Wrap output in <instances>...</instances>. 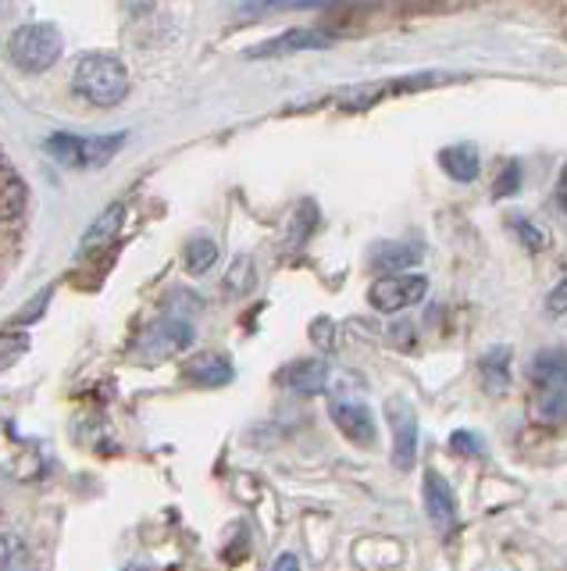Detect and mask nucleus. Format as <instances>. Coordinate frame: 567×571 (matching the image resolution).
Masks as SVG:
<instances>
[{
    "label": "nucleus",
    "instance_id": "20",
    "mask_svg": "<svg viewBox=\"0 0 567 571\" xmlns=\"http://www.w3.org/2000/svg\"><path fill=\"white\" fill-rule=\"evenodd\" d=\"M0 571H37L29 547L11 532H0Z\"/></svg>",
    "mask_w": 567,
    "mask_h": 571
},
{
    "label": "nucleus",
    "instance_id": "4",
    "mask_svg": "<svg viewBox=\"0 0 567 571\" xmlns=\"http://www.w3.org/2000/svg\"><path fill=\"white\" fill-rule=\"evenodd\" d=\"M428 293V279L425 276H382L371 282L368 290V304L382 314H397L404 308H415L418 300Z\"/></svg>",
    "mask_w": 567,
    "mask_h": 571
},
{
    "label": "nucleus",
    "instance_id": "7",
    "mask_svg": "<svg viewBox=\"0 0 567 571\" xmlns=\"http://www.w3.org/2000/svg\"><path fill=\"white\" fill-rule=\"evenodd\" d=\"M528 379L536 390H567V347H543L528 361Z\"/></svg>",
    "mask_w": 567,
    "mask_h": 571
},
{
    "label": "nucleus",
    "instance_id": "30",
    "mask_svg": "<svg viewBox=\"0 0 567 571\" xmlns=\"http://www.w3.org/2000/svg\"><path fill=\"white\" fill-rule=\"evenodd\" d=\"M557 204H560V211L567 214V164H564L560 182H557Z\"/></svg>",
    "mask_w": 567,
    "mask_h": 571
},
{
    "label": "nucleus",
    "instance_id": "29",
    "mask_svg": "<svg viewBox=\"0 0 567 571\" xmlns=\"http://www.w3.org/2000/svg\"><path fill=\"white\" fill-rule=\"evenodd\" d=\"M271 571H300V561L294 558V553H282L279 561H275V568Z\"/></svg>",
    "mask_w": 567,
    "mask_h": 571
},
{
    "label": "nucleus",
    "instance_id": "19",
    "mask_svg": "<svg viewBox=\"0 0 567 571\" xmlns=\"http://www.w3.org/2000/svg\"><path fill=\"white\" fill-rule=\"evenodd\" d=\"M182 261H186V272L189 276H203L211 272V264L218 261V243L208 237H193L182 250Z\"/></svg>",
    "mask_w": 567,
    "mask_h": 571
},
{
    "label": "nucleus",
    "instance_id": "21",
    "mask_svg": "<svg viewBox=\"0 0 567 571\" xmlns=\"http://www.w3.org/2000/svg\"><path fill=\"white\" fill-rule=\"evenodd\" d=\"M29 350V335L22 329H4L0 332V372L11 368Z\"/></svg>",
    "mask_w": 567,
    "mask_h": 571
},
{
    "label": "nucleus",
    "instance_id": "13",
    "mask_svg": "<svg viewBox=\"0 0 567 571\" xmlns=\"http://www.w3.org/2000/svg\"><path fill=\"white\" fill-rule=\"evenodd\" d=\"M122 222H126V204H111L90 229H86L82 247H79V250H82V258H90V254H100V250H108V247L118 240V232H122Z\"/></svg>",
    "mask_w": 567,
    "mask_h": 571
},
{
    "label": "nucleus",
    "instance_id": "24",
    "mask_svg": "<svg viewBox=\"0 0 567 571\" xmlns=\"http://www.w3.org/2000/svg\"><path fill=\"white\" fill-rule=\"evenodd\" d=\"M450 450L460 453V458H486V440L471 429H457L450 435Z\"/></svg>",
    "mask_w": 567,
    "mask_h": 571
},
{
    "label": "nucleus",
    "instance_id": "2",
    "mask_svg": "<svg viewBox=\"0 0 567 571\" xmlns=\"http://www.w3.org/2000/svg\"><path fill=\"white\" fill-rule=\"evenodd\" d=\"M8 58L22 72H47L61 58V32L47 22L14 29L8 40Z\"/></svg>",
    "mask_w": 567,
    "mask_h": 571
},
{
    "label": "nucleus",
    "instance_id": "27",
    "mask_svg": "<svg viewBox=\"0 0 567 571\" xmlns=\"http://www.w3.org/2000/svg\"><path fill=\"white\" fill-rule=\"evenodd\" d=\"M332 340H336V325L329 322V318H318V322L311 325V343L318 350H332Z\"/></svg>",
    "mask_w": 567,
    "mask_h": 571
},
{
    "label": "nucleus",
    "instance_id": "1",
    "mask_svg": "<svg viewBox=\"0 0 567 571\" xmlns=\"http://www.w3.org/2000/svg\"><path fill=\"white\" fill-rule=\"evenodd\" d=\"M72 87L86 104L115 108V104H122L129 93V72H126V64L111 54H86L76 64Z\"/></svg>",
    "mask_w": 567,
    "mask_h": 571
},
{
    "label": "nucleus",
    "instance_id": "6",
    "mask_svg": "<svg viewBox=\"0 0 567 571\" xmlns=\"http://www.w3.org/2000/svg\"><path fill=\"white\" fill-rule=\"evenodd\" d=\"M421 497H425V511L432 518V525L439 532H450L457 529V497L450 490V482H446L436 468H428L425 479H421Z\"/></svg>",
    "mask_w": 567,
    "mask_h": 571
},
{
    "label": "nucleus",
    "instance_id": "10",
    "mask_svg": "<svg viewBox=\"0 0 567 571\" xmlns=\"http://www.w3.org/2000/svg\"><path fill=\"white\" fill-rule=\"evenodd\" d=\"M336 429L347 435L357 447H375V418L365 404H347V400H336L329 408Z\"/></svg>",
    "mask_w": 567,
    "mask_h": 571
},
{
    "label": "nucleus",
    "instance_id": "16",
    "mask_svg": "<svg viewBox=\"0 0 567 571\" xmlns=\"http://www.w3.org/2000/svg\"><path fill=\"white\" fill-rule=\"evenodd\" d=\"M478 372H483V385L486 393L500 397L507 393V379H510V347H493L478 361Z\"/></svg>",
    "mask_w": 567,
    "mask_h": 571
},
{
    "label": "nucleus",
    "instance_id": "26",
    "mask_svg": "<svg viewBox=\"0 0 567 571\" xmlns=\"http://www.w3.org/2000/svg\"><path fill=\"white\" fill-rule=\"evenodd\" d=\"M521 190V164L518 161H510L504 172H500V179H496V187H493V197H514Z\"/></svg>",
    "mask_w": 567,
    "mask_h": 571
},
{
    "label": "nucleus",
    "instance_id": "11",
    "mask_svg": "<svg viewBox=\"0 0 567 571\" xmlns=\"http://www.w3.org/2000/svg\"><path fill=\"white\" fill-rule=\"evenodd\" d=\"M321 47H332V32L289 29V32H282L279 40H268L261 47H253L250 58H279V54H289V50H321Z\"/></svg>",
    "mask_w": 567,
    "mask_h": 571
},
{
    "label": "nucleus",
    "instance_id": "28",
    "mask_svg": "<svg viewBox=\"0 0 567 571\" xmlns=\"http://www.w3.org/2000/svg\"><path fill=\"white\" fill-rule=\"evenodd\" d=\"M546 311L549 314H564L567 311V276L554 286V293L546 297Z\"/></svg>",
    "mask_w": 567,
    "mask_h": 571
},
{
    "label": "nucleus",
    "instance_id": "8",
    "mask_svg": "<svg viewBox=\"0 0 567 571\" xmlns=\"http://www.w3.org/2000/svg\"><path fill=\"white\" fill-rule=\"evenodd\" d=\"M193 343V325L182 322V318H165V322H153L147 329L143 350L150 354V361H158L165 354H176V350H186Z\"/></svg>",
    "mask_w": 567,
    "mask_h": 571
},
{
    "label": "nucleus",
    "instance_id": "25",
    "mask_svg": "<svg viewBox=\"0 0 567 571\" xmlns=\"http://www.w3.org/2000/svg\"><path fill=\"white\" fill-rule=\"evenodd\" d=\"M510 229L518 232V240L525 243V250H531V254H539V250L546 247V237L531 222H525V218H510Z\"/></svg>",
    "mask_w": 567,
    "mask_h": 571
},
{
    "label": "nucleus",
    "instance_id": "22",
    "mask_svg": "<svg viewBox=\"0 0 567 571\" xmlns=\"http://www.w3.org/2000/svg\"><path fill=\"white\" fill-rule=\"evenodd\" d=\"M514 4H525L528 11L543 14L546 22H554L567 37V0H514Z\"/></svg>",
    "mask_w": 567,
    "mask_h": 571
},
{
    "label": "nucleus",
    "instance_id": "12",
    "mask_svg": "<svg viewBox=\"0 0 567 571\" xmlns=\"http://www.w3.org/2000/svg\"><path fill=\"white\" fill-rule=\"evenodd\" d=\"M282 382L294 390L297 397H318L325 385H329V364L325 358H304V361H294L282 372Z\"/></svg>",
    "mask_w": 567,
    "mask_h": 571
},
{
    "label": "nucleus",
    "instance_id": "3",
    "mask_svg": "<svg viewBox=\"0 0 567 571\" xmlns=\"http://www.w3.org/2000/svg\"><path fill=\"white\" fill-rule=\"evenodd\" d=\"M122 143H126V137H118V132L115 137H93V140L58 132V137L47 140V150H50V158L68 164V168H100L115 158V150Z\"/></svg>",
    "mask_w": 567,
    "mask_h": 571
},
{
    "label": "nucleus",
    "instance_id": "5",
    "mask_svg": "<svg viewBox=\"0 0 567 571\" xmlns=\"http://www.w3.org/2000/svg\"><path fill=\"white\" fill-rule=\"evenodd\" d=\"M389 429H392V464L400 472H410L418 461V414L407 400H392L386 408Z\"/></svg>",
    "mask_w": 567,
    "mask_h": 571
},
{
    "label": "nucleus",
    "instance_id": "18",
    "mask_svg": "<svg viewBox=\"0 0 567 571\" xmlns=\"http://www.w3.org/2000/svg\"><path fill=\"white\" fill-rule=\"evenodd\" d=\"M439 164L446 168V176L457 179V182L478 179V154H475V147H468V143H457V147L439 150Z\"/></svg>",
    "mask_w": 567,
    "mask_h": 571
},
{
    "label": "nucleus",
    "instance_id": "9",
    "mask_svg": "<svg viewBox=\"0 0 567 571\" xmlns=\"http://www.w3.org/2000/svg\"><path fill=\"white\" fill-rule=\"evenodd\" d=\"M26 208H29V190H26L22 176L0 158V229L19 226Z\"/></svg>",
    "mask_w": 567,
    "mask_h": 571
},
{
    "label": "nucleus",
    "instance_id": "15",
    "mask_svg": "<svg viewBox=\"0 0 567 571\" xmlns=\"http://www.w3.org/2000/svg\"><path fill=\"white\" fill-rule=\"evenodd\" d=\"M182 379H189L193 385H226L232 382V364L221 354H200L182 368Z\"/></svg>",
    "mask_w": 567,
    "mask_h": 571
},
{
    "label": "nucleus",
    "instance_id": "23",
    "mask_svg": "<svg viewBox=\"0 0 567 571\" xmlns=\"http://www.w3.org/2000/svg\"><path fill=\"white\" fill-rule=\"evenodd\" d=\"M250 290H253V264H250V258H236L232 268H229V276H226V293L243 297Z\"/></svg>",
    "mask_w": 567,
    "mask_h": 571
},
{
    "label": "nucleus",
    "instance_id": "17",
    "mask_svg": "<svg viewBox=\"0 0 567 571\" xmlns=\"http://www.w3.org/2000/svg\"><path fill=\"white\" fill-rule=\"evenodd\" d=\"M528 414L543 425H564L567 422V390H536L528 404Z\"/></svg>",
    "mask_w": 567,
    "mask_h": 571
},
{
    "label": "nucleus",
    "instance_id": "14",
    "mask_svg": "<svg viewBox=\"0 0 567 571\" xmlns=\"http://www.w3.org/2000/svg\"><path fill=\"white\" fill-rule=\"evenodd\" d=\"M418 261H421V247H415V243L389 240V243H378V247H371V268H375V272H386V276H404V268L418 264Z\"/></svg>",
    "mask_w": 567,
    "mask_h": 571
}]
</instances>
